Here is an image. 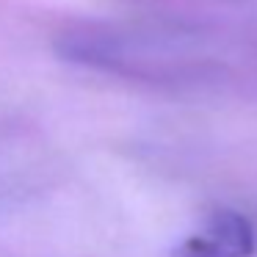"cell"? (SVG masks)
<instances>
[{
  "mask_svg": "<svg viewBox=\"0 0 257 257\" xmlns=\"http://www.w3.org/2000/svg\"><path fill=\"white\" fill-rule=\"evenodd\" d=\"M254 251V224L238 210H216L183 238L174 257H251Z\"/></svg>",
  "mask_w": 257,
  "mask_h": 257,
  "instance_id": "6da1fadb",
  "label": "cell"
}]
</instances>
